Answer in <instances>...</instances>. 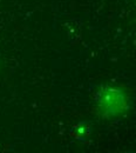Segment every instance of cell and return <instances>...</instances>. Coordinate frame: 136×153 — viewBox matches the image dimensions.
Listing matches in <instances>:
<instances>
[{
    "label": "cell",
    "mask_w": 136,
    "mask_h": 153,
    "mask_svg": "<svg viewBox=\"0 0 136 153\" xmlns=\"http://www.w3.org/2000/svg\"><path fill=\"white\" fill-rule=\"evenodd\" d=\"M90 133V127L87 123H80L76 126H74L71 131V135L76 137L79 139H82Z\"/></svg>",
    "instance_id": "obj_2"
},
{
    "label": "cell",
    "mask_w": 136,
    "mask_h": 153,
    "mask_svg": "<svg viewBox=\"0 0 136 153\" xmlns=\"http://www.w3.org/2000/svg\"><path fill=\"white\" fill-rule=\"evenodd\" d=\"M96 104L103 117H116L127 111L128 97L120 87L104 86L97 92Z\"/></svg>",
    "instance_id": "obj_1"
}]
</instances>
